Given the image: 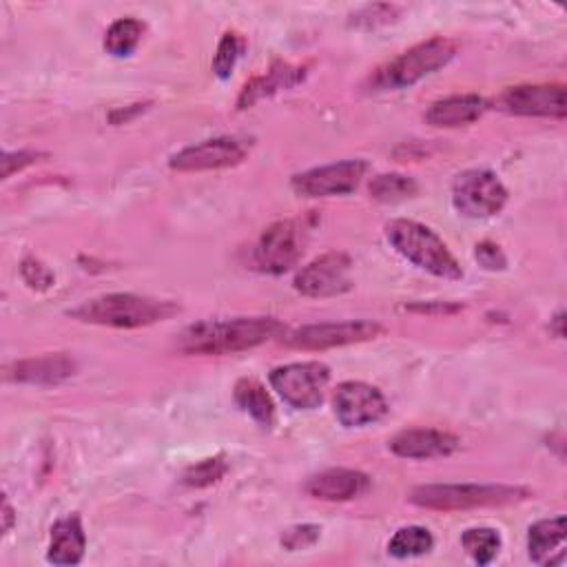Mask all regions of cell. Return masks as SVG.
Returning <instances> with one entry per match:
<instances>
[{
  "mask_svg": "<svg viewBox=\"0 0 567 567\" xmlns=\"http://www.w3.org/2000/svg\"><path fill=\"white\" fill-rule=\"evenodd\" d=\"M286 326L272 317H237L226 321H199L177 337V350L186 354H233L284 337Z\"/></svg>",
  "mask_w": 567,
  "mask_h": 567,
  "instance_id": "6da1fadb",
  "label": "cell"
},
{
  "mask_svg": "<svg viewBox=\"0 0 567 567\" xmlns=\"http://www.w3.org/2000/svg\"><path fill=\"white\" fill-rule=\"evenodd\" d=\"M177 310L179 308L173 301L140 297L131 292H111L84 301L82 306L71 310V317L95 326L142 328L155 321H164Z\"/></svg>",
  "mask_w": 567,
  "mask_h": 567,
  "instance_id": "7a4b0ae2",
  "label": "cell"
},
{
  "mask_svg": "<svg viewBox=\"0 0 567 567\" xmlns=\"http://www.w3.org/2000/svg\"><path fill=\"white\" fill-rule=\"evenodd\" d=\"M385 237L392 248L414 266L441 279H461L463 268L447 250L445 241L427 226L414 219H392L385 226Z\"/></svg>",
  "mask_w": 567,
  "mask_h": 567,
  "instance_id": "3957f363",
  "label": "cell"
},
{
  "mask_svg": "<svg viewBox=\"0 0 567 567\" xmlns=\"http://www.w3.org/2000/svg\"><path fill=\"white\" fill-rule=\"evenodd\" d=\"M529 496V489L518 485H478V483H443L419 485L410 492L408 501L425 509H474V507H501L520 503Z\"/></svg>",
  "mask_w": 567,
  "mask_h": 567,
  "instance_id": "277c9868",
  "label": "cell"
},
{
  "mask_svg": "<svg viewBox=\"0 0 567 567\" xmlns=\"http://www.w3.org/2000/svg\"><path fill=\"white\" fill-rule=\"evenodd\" d=\"M456 55V42L447 38H430L403 51L399 58L379 66L370 78L377 91H396L416 84L425 75L445 66Z\"/></svg>",
  "mask_w": 567,
  "mask_h": 567,
  "instance_id": "5b68a950",
  "label": "cell"
},
{
  "mask_svg": "<svg viewBox=\"0 0 567 567\" xmlns=\"http://www.w3.org/2000/svg\"><path fill=\"white\" fill-rule=\"evenodd\" d=\"M272 390L297 410H315L321 405L330 370L319 361H299L286 363L270 372Z\"/></svg>",
  "mask_w": 567,
  "mask_h": 567,
  "instance_id": "8992f818",
  "label": "cell"
},
{
  "mask_svg": "<svg viewBox=\"0 0 567 567\" xmlns=\"http://www.w3.org/2000/svg\"><path fill=\"white\" fill-rule=\"evenodd\" d=\"M454 208L470 219H485L498 215L507 204V188L485 168H470L456 175L452 184Z\"/></svg>",
  "mask_w": 567,
  "mask_h": 567,
  "instance_id": "52a82bcc",
  "label": "cell"
},
{
  "mask_svg": "<svg viewBox=\"0 0 567 567\" xmlns=\"http://www.w3.org/2000/svg\"><path fill=\"white\" fill-rule=\"evenodd\" d=\"M306 228L297 219H281L270 224L252 252L255 266L268 275H281L290 270L303 255Z\"/></svg>",
  "mask_w": 567,
  "mask_h": 567,
  "instance_id": "ba28073f",
  "label": "cell"
},
{
  "mask_svg": "<svg viewBox=\"0 0 567 567\" xmlns=\"http://www.w3.org/2000/svg\"><path fill=\"white\" fill-rule=\"evenodd\" d=\"M381 326L368 319L359 321H332V323H310L284 334L286 346L295 350H328L350 343L370 341L381 334Z\"/></svg>",
  "mask_w": 567,
  "mask_h": 567,
  "instance_id": "9c48e42d",
  "label": "cell"
},
{
  "mask_svg": "<svg viewBox=\"0 0 567 567\" xmlns=\"http://www.w3.org/2000/svg\"><path fill=\"white\" fill-rule=\"evenodd\" d=\"M352 261L346 252L330 250L315 257L295 275V290L303 297H337L352 288Z\"/></svg>",
  "mask_w": 567,
  "mask_h": 567,
  "instance_id": "30bf717a",
  "label": "cell"
},
{
  "mask_svg": "<svg viewBox=\"0 0 567 567\" xmlns=\"http://www.w3.org/2000/svg\"><path fill=\"white\" fill-rule=\"evenodd\" d=\"M368 171L363 159H343L328 166H317L292 177V190L299 197H330L354 190Z\"/></svg>",
  "mask_w": 567,
  "mask_h": 567,
  "instance_id": "8fae6325",
  "label": "cell"
},
{
  "mask_svg": "<svg viewBox=\"0 0 567 567\" xmlns=\"http://www.w3.org/2000/svg\"><path fill=\"white\" fill-rule=\"evenodd\" d=\"M334 416L346 427H363L388 414L385 396L370 383L343 381L334 390Z\"/></svg>",
  "mask_w": 567,
  "mask_h": 567,
  "instance_id": "7c38bea8",
  "label": "cell"
},
{
  "mask_svg": "<svg viewBox=\"0 0 567 567\" xmlns=\"http://www.w3.org/2000/svg\"><path fill=\"white\" fill-rule=\"evenodd\" d=\"M246 153H248V146L237 137H213L177 151L171 157L168 166L182 173L217 171V168L237 166L239 162H244Z\"/></svg>",
  "mask_w": 567,
  "mask_h": 567,
  "instance_id": "4fadbf2b",
  "label": "cell"
},
{
  "mask_svg": "<svg viewBox=\"0 0 567 567\" xmlns=\"http://www.w3.org/2000/svg\"><path fill=\"white\" fill-rule=\"evenodd\" d=\"M498 104L512 115H538L563 120L567 115L563 84H518L501 93Z\"/></svg>",
  "mask_w": 567,
  "mask_h": 567,
  "instance_id": "5bb4252c",
  "label": "cell"
},
{
  "mask_svg": "<svg viewBox=\"0 0 567 567\" xmlns=\"http://www.w3.org/2000/svg\"><path fill=\"white\" fill-rule=\"evenodd\" d=\"M75 372V361L66 352L42 354L13 361L4 368V377L18 383L31 385H58Z\"/></svg>",
  "mask_w": 567,
  "mask_h": 567,
  "instance_id": "9a60e30c",
  "label": "cell"
},
{
  "mask_svg": "<svg viewBox=\"0 0 567 567\" xmlns=\"http://www.w3.org/2000/svg\"><path fill=\"white\" fill-rule=\"evenodd\" d=\"M370 487V478L359 470H346V467H330L319 474L308 476L303 483V489L308 496L319 501H352L361 496Z\"/></svg>",
  "mask_w": 567,
  "mask_h": 567,
  "instance_id": "2e32d148",
  "label": "cell"
},
{
  "mask_svg": "<svg viewBox=\"0 0 567 567\" xmlns=\"http://www.w3.org/2000/svg\"><path fill=\"white\" fill-rule=\"evenodd\" d=\"M458 447V439L450 432L416 427L403 430L390 441V450L401 458H434L447 456Z\"/></svg>",
  "mask_w": 567,
  "mask_h": 567,
  "instance_id": "e0dca14e",
  "label": "cell"
},
{
  "mask_svg": "<svg viewBox=\"0 0 567 567\" xmlns=\"http://www.w3.org/2000/svg\"><path fill=\"white\" fill-rule=\"evenodd\" d=\"M487 111V100L476 93H463V95H450L443 97L425 111V120L432 126L439 128H454L470 122H476Z\"/></svg>",
  "mask_w": 567,
  "mask_h": 567,
  "instance_id": "ac0fdd59",
  "label": "cell"
},
{
  "mask_svg": "<svg viewBox=\"0 0 567 567\" xmlns=\"http://www.w3.org/2000/svg\"><path fill=\"white\" fill-rule=\"evenodd\" d=\"M303 78H306V66L275 62L264 75H257L244 84V89L237 97V109H248L261 97H268L281 89H290V86L299 84Z\"/></svg>",
  "mask_w": 567,
  "mask_h": 567,
  "instance_id": "d6986e66",
  "label": "cell"
},
{
  "mask_svg": "<svg viewBox=\"0 0 567 567\" xmlns=\"http://www.w3.org/2000/svg\"><path fill=\"white\" fill-rule=\"evenodd\" d=\"M529 558L538 565H558L565 558V516L543 518L527 534Z\"/></svg>",
  "mask_w": 567,
  "mask_h": 567,
  "instance_id": "ffe728a7",
  "label": "cell"
},
{
  "mask_svg": "<svg viewBox=\"0 0 567 567\" xmlns=\"http://www.w3.org/2000/svg\"><path fill=\"white\" fill-rule=\"evenodd\" d=\"M86 549V536L80 523V516L71 514L60 518L51 527V543L47 560L53 565H78Z\"/></svg>",
  "mask_w": 567,
  "mask_h": 567,
  "instance_id": "44dd1931",
  "label": "cell"
},
{
  "mask_svg": "<svg viewBox=\"0 0 567 567\" xmlns=\"http://www.w3.org/2000/svg\"><path fill=\"white\" fill-rule=\"evenodd\" d=\"M235 403L248 412L259 425L270 427L275 423V405L268 396V392L264 390V385L255 379H239L235 383Z\"/></svg>",
  "mask_w": 567,
  "mask_h": 567,
  "instance_id": "7402d4cb",
  "label": "cell"
},
{
  "mask_svg": "<svg viewBox=\"0 0 567 567\" xmlns=\"http://www.w3.org/2000/svg\"><path fill=\"white\" fill-rule=\"evenodd\" d=\"M142 35L144 22H140L137 18H120L109 27L104 35V49L115 58H126L137 49Z\"/></svg>",
  "mask_w": 567,
  "mask_h": 567,
  "instance_id": "603a6c76",
  "label": "cell"
},
{
  "mask_svg": "<svg viewBox=\"0 0 567 567\" xmlns=\"http://www.w3.org/2000/svg\"><path fill=\"white\" fill-rule=\"evenodd\" d=\"M434 545V538L430 534V529L421 527V525H410V527H401L394 532V536L388 543V551L394 558H412V556H421L427 554Z\"/></svg>",
  "mask_w": 567,
  "mask_h": 567,
  "instance_id": "cb8c5ba5",
  "label": "cell"
},
{
  "mask_svg": "<svg viewBox=\"0 0 567 567\" xmlns=\"http://www.w3.org/2000/svg\"><path fill=\"white\" fill-rule=\"evenodd\" d=\"M416 190H419L416 182L401 173H383V175L372 177V182H370L372 199L383 202V204L403 202L408 197H414Z\"/></svg>",
  "mask_w": 567,
  "mask_h": 567,
  "instance_id": "d4e9b609",
  "label": "cell"
},
{
  "mask_svg": "<svg viewBox=\"0 0 567 567\" xmlns=\"http://www.w3.org/2000/svg\"><path fill=\"white\" fill-rule=\"evenodd\" d=\"M461 545L474 563L487 565L496 558V554L501 549V536L492 527H472V529L463 532Z\"/></svg>",
  "mask_w": 567,
  "mask_h": 567,
  "instance_id": "484cf974",
  "label": "cell"
},
{
  "mask_svg": "<svg viewBox=\"0 0 567 567\" xmlns=\"http://www.w3.org/2000/svg\"><path fill=\"white\" fill-rule=\"evenodd\" d=\"M228 465L224 461V456H210L204 461H197L193 465H188L182 474V483L188 487H208L213 483H217L224 474H226Z\"/></svg>",
  "mask_w": 567,
  "mask_h": 567,
  "instance_id": "4316f807",
  "label": "cell"
},
{
  "mask_svg": "<svg viewBox=\"0 0 567 567\" xmlns=\"http://www.w3.org/2000/svg\"><path fill=\"white\" fill-rule=\"evenodd\" d=\"M241 49H244V40L235 31H228L221 35V40L217 44V53L213 58V71L219 80L230 78Z\"/></svg>",
  "mask_w": 567,
  "mask_h": 567,
  "instance_id": "83f0119b",
  "label": "cell"
},
{
  "mask_svg": "<svg viewBox=\"0 0 567 567\" xmlns=\"http://www.w3.org/2000/svg\"><path fill=\"white\" fill-rule=\"evenodd\" d=\"M319 534H321V527L319 525H310V523H303V525H295V527H288L281 536V545L290 551L295 549H306V547H312L317 540H319Z\"/></svg>",
  "mask_w": 567,
  "mask_h": 567,
  "instance_id": "f1b7e54d",
  "label": "cell"
},
{
  "mask_svg": "<svg viewBox=\"0 0 567 567\" xmlns=\"http://www.w3.org/2000/svg\"><path fill=\"white\" fill-rule=\"evenodd\" d=\"M20 272H22V279L27 281V286H29V288H35V290H47V288H51L53 281H55L53 272H51L42 261L33 259V257H27V259L22 261Z\"/></svg>",
  "mask_w": 567,
  "mask_h": 567,
  "instance_id": "f546056e",
  "label": "cell"
},
{
  "mask_svg": "<svg viewBox=\"0 0 567 567\" xmlns=\"http://www.w3.org/2000/svg\"><path fill=\"white\" fill-rule=\"evenodd\" d=\"M396 13H399V7H394V4H368L352 18H354V24L377 27V24L392 22L396 18Z\"/></svg>",
  "mask_w": 567,
  "mask_h": 567,
  "instance_id": "4dcf8cb0",
  "label": "cell"
},
{
  "mask_svg": "<svg viewBox=\"0 0 567 567\" xmlns=\"http://www.w3.org/2000/svg\"><path fill=\"white\" fill-rule=\"evenodd\" d=\"M474 255H476V261H478L483 268H487V270H503L505 264H507V259H505L501 246H496V244H492V241H481V244L476 246V252H474Z\"/></svg>",
  "mask_w": 567,
  "mask_h": 567,
  "instance_id": "1f68e13d",
  "label": "cell"
},
{
  "mask_svg": "<svg viewBox=\"0 0 567 567\" xmlns=\"http://www.w3.org/2000/svg\"><path fill=\"white\" fill-rule=\"evenodd\" d=\"M42 157V153L38 151H16V153H4L2 155V177H11L16 171H22L24 166L38 162Z\"/></svg>",
  "mask_w": 567,
  "mask_h": 567,
  "instance_id": "d6a6232c",
  "label": "cell"
},
{
  "mask_svg": "<svg viewBox=\"0 0 567 567\" xmlns=\"http://www.w3.org/2000/svg\"><path fill=\"white\" fill-rule=\"evenodd\" d=\"M410 310H416V312H441V315H445V312H456V310H461V306H452V303H416V306H410Z\"/></svg>",
  "mask_w": 567,
  "mask_h": 567,
  "instance_id": "836d02e7",
  "label": "cell"
},
{
  "mask_svg": "<svg viewBox=\"0 0 567 567\" xmlns=\"http://www.w3.org/2000/svg\"><path fill=\"white\" fill-rule=\"evenodd\" d=\"M2 520H4L2 523V534H7L11 529V525H13V509H11L7 498H2Z\"/></svg>",
  "mask_w": 567,
  "mask_h": 567,
  "instance_id": "e575fe53",
  "label": "cell"
},
{
  "mask_svg": "<svg viewBox=\"0 0 567 567\" xmlns=\"http://www.w3.org/2000/svg\"><path fill=\"white\" fill-rule=\"evenodd\" d=\"M563 323H565V315L563 312H558L551 321H549V330L558 337V339H563L565 337V330H563Z\"/></svg>",
  "mask_w": 567,
  "mask_h": 567,
  "instance_id": "d590c367",
  "label": "cell"
}]
</instances>
